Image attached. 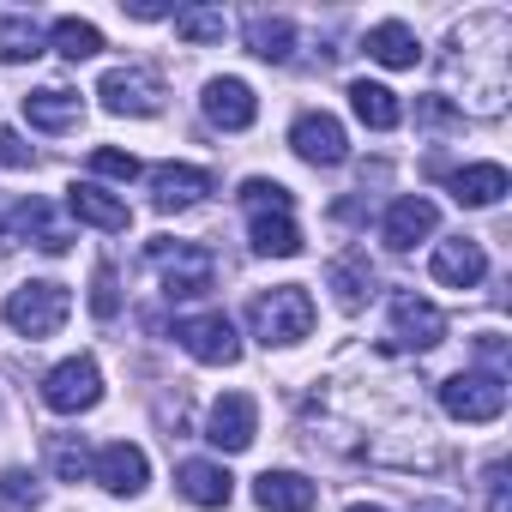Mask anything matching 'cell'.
<instances>
[{
	"label": "cell",
	"instance_id": "obj_1",
	"mask_svg": "<svg viewBox=\"0 0 512 512\" xmlns=\"http://www.w3.org/2000/svg\"><path fill=\"white\" fill-rule=\"evenodd\" d=\"M506 43H512V25L500 13H476L452 31V73H464V103L476 115H500L506 103Z\"/></svg>",
	"mask_w": 512,
	"mask_h": 512
},
{
	"label": "cell",
	"instance_id": "obj_2",
	"mask_svg": "<svg viewBox=\"0 0 512 512\" xmlns=\"http://www.w3.org/2000/svg\"><path fill=\"white\" fill-rule=\"evenodd\" d=\"M247 326L260 344H302L314 332V296L302 284H278L247 302Z\"/></svg>",
	"mask_w": 512,
	"mask_h": 512
},
{
	"label": "cell",
	"instance_id": "obj_3",
	"mask_svg": "<svg viewBox=\"0 0 512 512\" xmlns=\"http://www.w3.org/2000/svg\"><path fill=\"white\" fill-rule=\"evenodd\" d=\"M151 266L163 272V296L169 302H193L217 278V260H211L199 241H151Z\"/></svg>",
	"mask_w": 512,
	"mask_h": 512
},
{
	"label": "cell",
	"instance_id": "obj_4",
	"mask_svg": "<svg viewBox=\"0 0 512 512\" xmlns=\"http://www.w3.org/2000/svg\"><path fill=\"white\" fill-rule=\"evenodd\" d=\"M67 314H73V296H67V284H49V278L7 296V326L19 338H55L67 326Z\"/></svg>",
	"mask_w": 512,
	"mask_h": 512
},
{
	"label": "cell",
	"instance_id": "obj_5",
	"mask_svg": "<svg viewBox=\"0 0 512 512\" xmlns=\"http://www.w3.org/2000/svg\"><path fill=\"white\" fill-rule=\"evenodd\" d=\"M440 410H446L452 422H494V416L506 410V374L470 368V374L440 380Z\"/></svg>",
	"mask_w": 512,
	"mask_h": 512
},
{
	"label": "cell",
	"instance_id": "obj_6",
	"mask_svg": "<svg viewBox=\"0 0 512 512\" xmlns=\"http://www.w3.org/2000/svg\"><path fill=\"white\" fill-rule=\"evenodd\" d=\"M97 398H103V374H97L91 356H67V362H55V368L43 374V404L61 410V416H79V410H91Z\"/></svg>",
	"mask_w": 512,
	"mask_h": 512
},
{
	"label": "cell",
	"instance_id": "obj_7",
	"mask_svg": "<svg viewBox=\"0 0 512 512\" xmlns=\"http://www.w3.org/2000/svg\"><path fill=\"white\" fill-rule=\"evenodd\" d=\"M392 350H434L446 338V314L422 302L416 290H392Z\"/></svg>",
	"mask_w": 512,
	"mask_h": 512
},
{
	"label": "cell",
	"instance_id": "obj_8",
	"mask_svg": "<svg viewBox=\"0 0 512 512\" xmlns=\"http://www.w3.org/2000/svg\"><path fill=\"white\" fill-rule=\"evenodd\" d=\"M97 97H103L109 115H157L163 109V79L151 67H115V73H103Z\"/></svg>",
	"mask_w": 512,
	"mask_h": 512
},
{
	"label": "cell",
	"instance_id": "obj_9",
	"mask_svg": "<svg viewBox=\"0 0 512 512\" xmlns=\"http://www.w3.org/2000/svg\"><path fill=\"white\" fill-rule=\"evenodd\" d=\"M290 145H296V157H302V163H320V169H332V163H344V157H350V139H344L338 115H326V109L296 115Z\"/></svg>",
	"mask_w": 512,
	"mask_h": 512
},
{
	"label": "cell",
	"instance_id": "obj_10",
	"mask_svg": "<svg viewBox=\"0 0 512 512\" xmlns=\"http://www.w3.org/2000/svg\"><path fill=\"white\" fill-rule=\"evenodd\" d=\"M253 428H260V410H253L247 392H223L211 404V416H205V440L217 452H247L253 446Z\"/></svg>",
	"mask_w": 512,
	"mask_h": 512
},
{
	"label": "cell",
	"instance_id": "obj_11",
	"mask_svg": "<svg viewBox=\"0 0 512 512\" xmlns=\"http://www.w3.org/2000/svg\"><path fill=\"white\" fill-rule=\"evenodd\" d=\"M175 338H181V350H187V356H199V362H211V368H229V362L241 356L235 326H229L223 314H193V320H181V326H175Z\"/></svg>",
	"mask_w": 512,
	"mask_h": 512
},
{
	"label": "cell",
	"instance_id": "obj_12",
	"mask_svg": "<svg viewBox=\"0 0 512 512\" xmlns=\"http://www.w3.org/2000/svg\"><path fill=\"white\" fill-rule=\"evenodd\" d=\"M211 187H217L211 169H193V163H163V169H151V199H157V211H187V205H199Z\"/></svg>",
	"mask_w": 512,
	"mask_h": 512
},
{
	"label": "cell",
	"instance_id": "obj_13",
	"mask_svg": "<svg viewBox=\"0 0 512 512\" xmlns=\"http://www.w3.org/2000/svg\"><path fill=\"white\" fill-rule=\"evenodd\" d=\"M253 115H260V97H253L241 79H211L205 85V121L211 127L241 133V127H253Z\"/></svg>",
	"mask_w": 512,
	"mask_h": 512
},
{
	"label": "cell",
	"instance_id": "obj_14",
	"mask_svg": "<svg viewBox=\"0 0 512 512\" xmlns=\"http://www.w3.org/2000/svg\"><path fill=\"white\" fill-rule=\"evenodd\" d=\"M428 272H434V284H446V290H470V284H482L488 260H482V247H476L470 235H458V241H440V247H434Z\"/></svg>",
	"mask_w": 512,
	"mask_h": 512
},
{
	"label": "cell",
	"instance_id": "obj_15",
	"mask_svg": "<svg viewBox=\"0 0 512 512\" xmlns=\"http://www.w3.org/2000/svg\"><path fill=\"white\" fill-rule=\"evenodd\" d=\"M91 476H97L109 494H139V488H145V476H151V464H145V452H139V446H127V440H109V446L97 452Z\"/></svg>",
	"mask_w": 512,
	"mask_h": 512
},
{
	"label": "cell",
	"instance_id": "obj_16",
	"mask_svg": "<svg viewBox=\"0 0 512 512\" xmlns=\"http://www.w3.org/2000/svg\"><path fill=\"white\" fill-rule=\"evenodd\" d=\"M434 223H440L434 199H422V193H404V199L386 211V247H392V253H410L422 235H434Z\"/></svg>",
	"mask_w": 512,
	"mask_h": 512
},
{
	"label": "cell",
	"instance_id": "obj_17",
	"mask_svg": "<svg viewBox=\"0 0 512 512\" xmlns=\"http://www.w3.org/2000/svg\"><path fill=\"white\" fill-rule=\"evenodd\" d=\"M253 500H260L266 512H314L320 488L308 476H296V470H266L260 482H253Z\"/></svg>",
	"mask_w": 512,
	"mask_h": 512
},
{
	"label": "cell",
	"instance_id": "obj_18",
	"mask_svg": "<svg viewBox=\"0 0 512 512\" xmlns=\"http://www.w3.org/2000/svg\"><path fill=\"white\" fill-rule=\"evenodd\" d=\"M25 115H31V127H43V133H67V127H79L85 103H79L73 91H61V85H43V91L25 97Z\"/></svg>",
	"mask_w": 512,
	"mask_h": 512
},
{
	"label": "cell",
	"instance_id": "obj_19",
	"mask_svg": "<svg viewBox=\"0 0 512 512\" xmlns=\"http://www.w3.org/2000/svg\"><path fill=\"white\" fill-rule=\"evenodd\" d=\"M446 187H452L458 205H500V193H506L512 181H506L500 163H470V169H452Z\"/></svg>",
	"mask_w": 512,
	"mask_h": 512
},
{
	"label": "cell",
	"instance_id": "obj_20",
	"mask_svg": "<svg viewBox=\"0 0 512 512\" xmlns=\"http://www.w3.org/2000/svg\"><path fill=\"white\" fill-rule=\"evenodd\" d=\"M67 205H73V217H79V223H97V229H127V223H133L127 199L103 193L97 181H79V187L67 193Z\"/></svg>",
	"mask_w": 512,
	"mask_h": 512
},
{
	"label": "cell",
	"instance_id": "obj_21",
	"mask_svg": "<svg viewBox=\"0 0 512 512\" xmlns=\"http://www.w3.org/2000/svg\"><path fill=\"white\" fill-rule=\"evenodd\" d=\"M247 235H253V253H266V260H290V253H302V229L290 223V211H253Z\"/></svg>",
	"mask_w": 512,
	"mask_h": 512
},
{
	"label": "cell",
	"instance_id": "obj_22",
	"mask_svg": "<svg viewBox=\"0 0 512 512\" xmlns=\"http://www.w3.org/2000/svg\"><path fill=\"white\" fill-rule=\"evenodd\" d=\"M7 229H13V235H37V247H43V253H67V241H73V235L49 217V205H43V199L13 205V211H7Z\"/></svg>",
	"mask_w": 512,
	"mask_h": 512
},
{
	"label": "cell",
	"instance_id": "obj_23",
	"mask_svg": "<svg viewBox=\"0 0 512 512\" xmlns=\"http://www.w3.org/2000/svg\"><path fill=\"white\" fill-rule=\"evenodd\" d=\"M181 494H187L193 506H229V494H235V476H229L223 464H205V458H193V464H181Z\"/></svg>",
	"mask_w": 512,
	"mask_h": 512
},
{
	"label": "cell",
	"instance_id": "obj_24",
	"mask_svg": "<svg viewBox=\"0 0 512 512\" xmlns=\"http://www.w3.org/2000/svg\"><path fill=\"white\" fill-rule=\"evenodd\" d=\"M368 55H374L380 67H416V61H422V43H416V31H410V25L386 19V25H374V31H368Z\"/></svg>",
	"mask_w": 512,
	"mask_h": 512
},
{
	"label": "cell",
	"instance_id": "obj_25",
	"mask_svg": "<svg viewBox=\"0 0 512 512\" xmlns=\"http://www.w3.org/2000/svg\"><path fill=\"white\" fill-rule=\"evenodd\" d=\"M350 109H356V121H368L374 133H392V127L404 121V109H398V91H386V85H368V79H356V85H350Z\"/></svg>",
	"mask_w": 512,
	"mask_h": 512
},
{
	"label": "cell",
	"instance_id": "obj_26",
	"mask_svg": "<svg viewBox=\"0 0 512 512\" xmlns=\"http://www.w3.org/2000/svg\"><path fill=\"white\" fill-rule=\"evenodd\" d=\"M326 278H332V290H338V302H344V308H362V296H368V284H374L368 247H350V253H338V260L326 266Z\"/></svg>",
	"mask_w": 512,
	"mask_h": 512
},
{
	"label": "cell",
	"instance_id": "obj_27",
	"mask_svg": "<svg viewBox=\"0 0 512 512\" xmlns=\"http://www.w3.org/2000/svg\"><path fill=\"white\" fill-rule=\"evenodd\" d=\"M247 49L260 55V61H290L296 25H290V19H272V13H253V19H247Z\"/></svg>",
	"mask_w": 512,
	"mask_h": 512
},
{
	"label": "cell",
	"instance_id": "obj_28",
	"mask_svg": "<svg viewBox=\"0 0 512 512\" xmlns=\"http://www.w3.org/2000/svg\"><path fill=\"white\" fill-rule=\"evenodd\" d=\"M55 49L67 55V61H91V55H103V31L97 25H85V19H55Z\"/></svg>",
	"mask_w": 512,
	"mask_h": 512
},
{
	"label": "cell",
	"instance_id": "obj_29",
	"mask_svg": "<svg viewBox=\"0 0 512 512\" xmlns=\"http://www.w3.org/2000/svg\"><path fill=\"white\" fill-rule=\"evenodd\" d=\"M43 55V31L31 19H0V61H37Z\"/></svg>",
	"mask_w": 512,
	"mask_h": 512
},
{
	"label": "cell",
	"instance_id": "obj_30",
	"mask_svg": "<svg viewBox=\"0 0 512 512\" xmlns=\"http://www.w3.org/2000/svg\"><path fill=\"white\" fill-rule=\"evenodd\" d=\"M43 506V482L31 470H0V512H37Z\"/></svg>",
	"mask_w": 512,
	"mask_h": 512
},
{
	"label": "cell",
	"instance_id": "obj_31",
	"mask_svg": "<svg viewBox=\"0 0 512 512\" xmlns=\"http://www.w3.org/2000/svg\"><path fill=\"white\" fill-rule=\"evenodd\" d=\"M49 470H55L61 482H79V476L91 470L85 440H79V434H49Z\"/></svg>",
	"mask_w": 512,
	"mask_h": 512
},
{
	"label": "cell",
	"instance_id": "obj_32",
	"mask_svg": "<svg viewBox=\"0 0 512 512\" xmlns=\"http://www.w3.org/2000/svg\"><path fill=\"white\" fill-rule=\"evenodd\" d=\"M169 19H175V31L187 43H223V13H211V7H181Z\"/></svg>",
	"mask_w": 512,
	"mask_h": 512
},
{
	"label": "cell",
	"instance_id": "obj_33",
	"mask_svg": "<svg viewBox=\"0 0 512 512\" xmlns=\"http://www.w3.org/2000/svg\"><path fill=\"white\" fill-rule=\"evenodd\" d=\"M241 205H247V217H253V211H290V187H284V181H266V175H253V181L241 187Z\"/></svg>",
	"mask_w": 512,
	"mask_h": 512
},
{
	"label": "cell",
	"instance_id": "obj_34",
	"mask_svg": "<svg viewBox=\"0 0 512 512\" xmlns=\"http://www.w3.org/2000/svg\"><path fill=\"white\" fill-rule=\"evenodd\" d=\"M91 314H97V320H115V314H121V290H115V266H97V278H91Z\"/></svg>",
	"mask_w": 512,
	"mask_h": 512
},
{
	"label": "cell",
	"instance_id": "obj_35",
	"mask_svg": "<svg viewBox=\"0 0 512 512\" xmlns=\"http://www.w3.org/2000/svg\"><path fill=\"white\" fill-rule=\"evenodd\" d=\"M91 169L109 175V181H133V175H139V157H133V151H109V145H97V151H91Z\"/></svg>",
	"mask_w": 512,
	"mask_h": 512
},
{
	"label": "cell",
	"instance_id": "obj_36",
	"mask_svg": "<svg viewBox=\"0 0 512 512\" xmlns=\"http://www.w3.org/2000/svg\"><path fill=\"white\" fill-rule=\"evenodd\" d=\"M0 163H7V169H31V145L13 127H0Z\"/></svg>",
	"mask_w": 512,
	"mask_h": 512
},
{
	"label": "cell",
	"instance_id": "obj_37",
	"mask_svg": "<svg viewBox=\"0 0 512 512\" xmlns=\"http://www.w3.org/2000/svg\"><path fill=\"white\" fill-rule=\"evenodd\" d=\"M416 121H428V127H458V109L440 103V97H422V103H416Z\"/></svg>",
	"mask_w": 512,
	"mask_h": 512
},
{
	"label": "cell",
	"instance_id": "obj_38",
	"mask_svg": "<svg viewBox=\"0 0 512 512\" xmlns=\"http://www.w3.org/2000/svg\"><path fill=\"white\" fill-rule=\"evenodd\" d=\"M482 488H488V512H506V458H494V464H488Z\"/></svg>",
	"mask_w": 512,
	"mask_h": 512
},
{
	"label": "cell",
	"instance_id": "obj_39",
	"mask_svg": "<svg viewBox=\"0 0 512 512\" xmlns=\"http://www.w3.org/2000/svg\"><path fill=\"white\" fill-rule=\"evenodd\" d=\"M416 512H458V506H446V500H422Z\"/></svg>",
	"mask_w": 512,
	"mask_h": 512
},
{
	"label": "cell",
	"instance_id": "obj_40",
	"mask_svg": "<svg viewBox=\"0 0 512 512\" xmlns=\"http://www.w3.org/2000/svg\"><path fill=\"white\" fill-rule=\"evenodd\" d=\"M350 512H386V506H362V500H356V506H350Z\"/></svg>",
	"mask_w": 512,
	"mask_h": 512
}]
</instances>
